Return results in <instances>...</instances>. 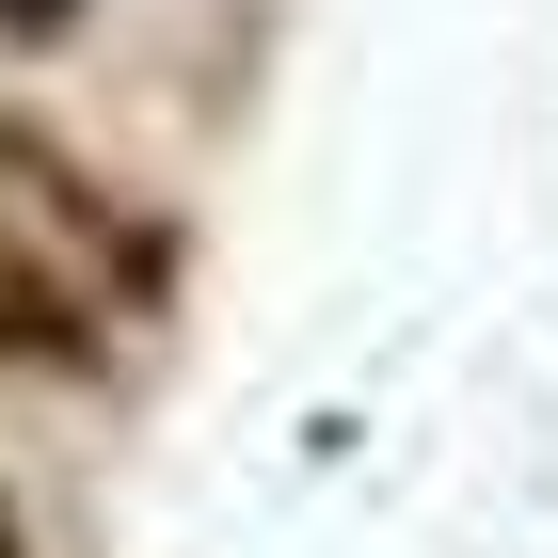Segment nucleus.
<instances>
[{
  "label": "nucleus",
  "mask_w": 558,
  "mask_h": 558,
  "mask_svg": "<svg viewBox=\"0 0 558 558\" xmlns=\"http://www.w3.org/2000/svg\"><path fill=\"white\" fill-rule=\"evenodd\" d=\"M0 208L33 223L48 256H81L96 288H112V319H129V336L175 303V223H160V208H129V192H112V175H96L64 129H33L16 96H0Z\"/></svg>",
  "instance_id": "1"
},
{
  "label": "nucleus",
  "mask_w": 558,
  "mask_h": 558,
  "mask_svg": "<svg viewBox=\"0 0 558 558\" xmlns=\"http://www.w3.org/2000/svg\"><path fill=\"white\" fill-rule=\"evenodd\" d=\"M96 33V0H0V48H16V64H33V48H81Z\"/></svg>",
  "instance_id": "3"
},
{
  "label": "nucleus",
  "mask_w": 558,
  "mask_h": 558,
  "mask_svg": "<svg viewBox=\"0 0 558 558\" xmlns=\"http://www.w3.org/2000/svg\"><path fill=\"white\" fill-rule=\"evenodd\" d=\"M0 558H33V511H16V495H0Z\"/></svg>",
  "instance_id": "4"
},
{
  "label": "nucleus",
  "mask_w": 558,
  "mask_h": 558,
  "mask_svg": "<svg viewBox=\"0 0 558 558\" xmlns=\"http://www.w3.org/2000/svg\"><path fill=\"white\" fill-rule=\"evenodd\" d=\"M129 367V319L81 256H48L33 223H0V384H112Z\"/></svg>",
  "instance_id": "2"
}]
</instances>
